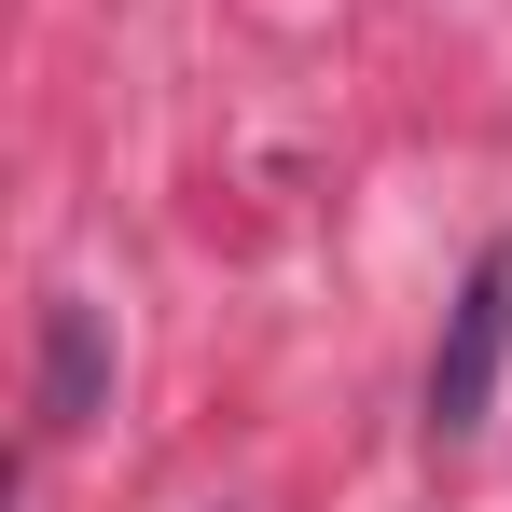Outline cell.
I'll return each instance as SVG.
<instances>
[{"mask_svg":"<svg viewBox=\"0 0 512 512\" xmlns=\"http://www.w3.org/2000/svg\"><path fill=\"white\" fill-rule=\"evenodd\" d=\"M499 360H512V250H485L443 305V346H429V443H471L499 416Z\"/></svg>","mask_w":512,"mask_h":512,"instance_id":"1","label":"cell"},{"mask_svg":"<svg viewBox=\"0 0 512 512\" xmlns=\"http://www.w3.org/2000/svg\"><path fill=\"white\" fill-rule=\"evenodd\" d=\"M97 388H111V346H97V305H42V429H84Z\"/></svg>","mask_w":512,"mask_h":512,"instance_id":"2","label":"cell"}]
</instances>
